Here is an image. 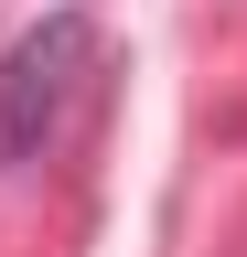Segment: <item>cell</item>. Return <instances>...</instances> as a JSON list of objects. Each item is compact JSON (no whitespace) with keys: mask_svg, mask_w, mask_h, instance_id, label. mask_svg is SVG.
<instances>
[{"mask_svg":"<svg viewBox=\"0 0 247 257\" xmlns=\"http://www.w3.org/2000/svg\"><path fill=\"white\" fill-rule=\"evenodd\" d=\"M86 86H97V11L86 0H65V11H43L33 32L0 43V182L54 161Z\"/></svg>","mask_w":247,"mask_h":257,"instance_id":"1","label":"cell"}]
</instances>
